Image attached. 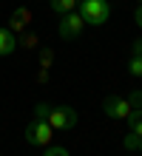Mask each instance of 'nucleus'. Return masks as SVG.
I'll use <instances>...</instances> for the list:
<instances>
[{"mask_svg": "<svg viewBox=\"0 0 142 156\" xmlns=\"http://www.w3.org/2000/svg\"><path fill=\"white\" fill-rule=\"evenodd\" d=\"M28 23H31V12H28L26 6H20L17 12H12V17H9V29L17 31V34L26 31V29H28Z\"/></svg>", "mask_w": 142, "mask_h": 156, "instance_id": "6", "label": "nucleus"}, {"mask_svg": "<svg viewBox=\"0 0 142 156\" xmlns=\"http://www.w3.org/2000/svg\"><path fill=\"white\" fill-rule=\"evenodd\" d=\"M102 111H105L108 119H125L131 114V102L125 97H119V94H111L102 99Z\"/></svg>", "mask_w": 142, "mask_h": 156, "instance_id": "5", "label": "nucleus"}, {"mask_svg": "<svg viewBox=\"0 0 142 156\" xmlns=\"http://www.w3.org/2000/svg\"><path fill=\"white\" fill-rule=\"evenodd\" d=\"M49 111H51L49 102H37V105H34V119H46V116H49Z\"/></svg>", "mask_w": 142, "mask_h": 156, "instance_id": "12", "label": "nucleus"}, {"mask_svg": "<svg viewBox=\"0 0 142 156\" xmlns=\"http://www.w3.org/2000/svg\"><path fill=\"white\" fill-rule=\"evenodd\" d=\"M46 122H49L54 131H71L74 125H77V111H74L71 105H54L49 116H46Z\"/></svg>", "mask_w": 142, "mask_h": 156, "instance_id": "3", "label": "nucleus"}, {"mask_svg": "<svg viewBox=\"0 0 142 156\" xmlns=\"http://www.w3.org/2000/svg\"><path fill=\"white\" fill-rule=\"evenodd\" d=\"M128 74H131V77H142V57H134V54H131V60H128Z\"/></svg>", "mask_w": 142, "mask_h": 156, "instance_id": "10", "label": "nucleus"}, {"mask_svg": "<svg viewBox=\"0 0 142 156\" xmlns=\"http://www.w3.org/2000/svg\"><path fill=\"white\" fill-rule=\"evenodd\" d=\"M26 142L34 145V148H49L51 139H54V128L46 122V119H31V122L26 125Z\"/></svg>", "mask_w": 142, "mask_h": 156, "instance_id": "2", "label": "nucleus"}, {"mask_svg": "<svg viewBox=\"0 0 142 156\" xmlns=\"http://www.w3.org/2000/svg\"><path fill=\"white\" fill-rule=\"evenodd\" d=\"M134 57H142V37L134 40Z\"/></svg>", "mask_w": 142, "mask_h": 156, "instance_id": "17", "label": "nucleus"}, {"mask_svg": "<svg viewBox=\"0 0 142 156\" xmlns=\"http://www.w3.org/2000/svg\"><path fill=\"white\" fill-rule=\"evenodd\" d=\"M77 12H80V17L88 26L100 29V26H105L108 17H111V3H108V0H80Z\"/></svg>", "mask_w": 142, "mask_h": 156, "instance_id": "1", "label": "nucleus"}, {"mask_svg": "<svg viewBox=\"0 0 142 156\" xmlns=\"http://www.w3.org/2000/svg\"><path fill=\"white\" fill-rule=\"evenodd\" d=\"M128 102H131V108H142V91H134Z\"/></svg>", "mask_w": 142, "mask_h": 156, "instance_id": "15", "label": "nucleus"}, {"mask_svg": "<svg viewBox=\"0 0 142 156\" xmlns=\"http://www.w3.org/2000/svg\"><path fill=\"white\" fill-rule=\"evenodd\" d=\"M139 153H142V136H139Z\"/></svg>", "mask_w": 142, "mask_h": 156, "instance_id": "18", "label": "nucleus"}, {"mask_svg": "<svg viewBox=\"0 0 142 156\" xmlns=\"http://www.w3.org/2000/svg\"><path fill=\"white\" fill-rule=\"evenodd\" d=\"M43 156H71L68 151L63 148V145H49V148H46V153Z\"/></svg>", "mask_w": 142, "mask_h": 156, "instance_id": "13", "label": "nucleus"}, {"mask_svg": "<svg viewBox=\"0 0 142 156\" xmlns=\"http://www.w3.org/2000/svg\"><path fill=\"white\" fill-rule=\"evenodd\" d=\"M40 60H43V66H40V68H49V66H51V60H54V51H51V48H43V51H40Z\"/></svg>", "mask_w": 142, "mask_h": 156, "instance_id": "14", "label": "nucleus"}, {"mask_svg": "<svg viewBox=\"0 0 142 156\" xmlns=\"http://www.w3.org/2000/svg\"><path fill=\"white\" fill-rule=\"evenodd\" d=\"M82 29H85V20L80 17V12H68V14H63V17H60L57 34H60L63 40H77Z\"/></svg>", "mask_w": 142, "mask_h": 156, "instance_id": "4", "label": "nucleus"}, {"mask_svg": "<svg viewBox=\"0 0 142 156\" xmlns=\"http://www.w3.org/2000/svg\"><path fill=\"white\" fill-rule=\"evenodd\" d=\"M137 3H142V0H137Z\"/></svg>", "mask_w": 142, "mask_h": 156, "instance_id": "19", "label": "nucleus"}, {"mask_svg": "<svg viewBox=\"0 0 142 156\" xmlns=\"http://www.w3.org/2000/svg\"><path fill=\"white\" fill-rule=\"evenodd\" d=\"M134 23L142 29V3H137V9H134Z\"/></svg>", "mask_w": 142, "mask_h": 156, "instance_id": "16", "label": "nucleus"}, {"mask_svg": "<svg viewBox=\"0 0 142 156\" xmlns=\"http://www.w3.org/2000/svg\"><path fill=\"white\" fill-rule=\"evenodd\" d=\"M125 119H128V131L137 133V136H142V108H131V114Z\"/></svg>", "mask_w": 142, "mask_h": 156, "instance_id": "9", "label": "nucleus"}, {"mask_svg": "<svg viewBox=\"0 0 142 156\" xmlns=\"http://www.w3.org/2000/svg\"><path fill=\"white\" fill-rule=\"evenodd\" d=\"M77 3L80 0H49V6H51V12H57V14H68V12H77Z\"/></svg>", "mask_w": 142, "mask_h": 156, "instance_id": "8", "label": "nucleus"}, {"mask_svg": "<svg viewBox=\"0 0 142 156\" xmlns=\"http://www.w3.org/2000/svg\"><path fill=\"white\" fill-rule=\"evenodd\" d=\"M17 48V34L12 29H0V57H9Z\"/></svg>", "mask_w": 142, "mask_h": 156, "instance_id": "7", "label": "nucleus"}, {"mask_svg": "<svg viewBox=\"0 0 142 156\" xmlns=\"http://www.w3.org/2000/svg\"><path fill=\"white\" fill-rule=\"evenodd\" d=\"M122 148H125V151H139V136L137 133H125V139H122Z\"/></svg>", "mask_w": 142, "mask_h": 156, "instance_id": "11", "label": "nucleus"}]
</instances>
